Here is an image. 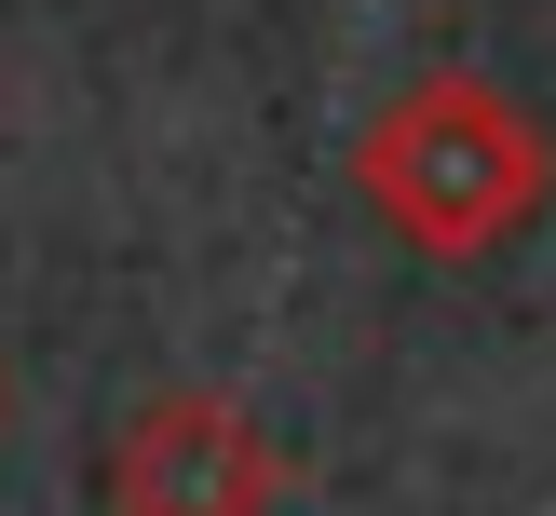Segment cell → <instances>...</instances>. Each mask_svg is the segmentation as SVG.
Here are the masks:
<instances>
[{
  "label": "cell",
  "instance_id": "obj_1",
  "mask_svg": "<svg viewBox=\"0 0 556 516\" xmlns=\"http://www.w3.org/2000/svg\"><path fill=\"white\" fill-rule=\"evenodd\" d=\"M353 204H367L407 259L476 272V259H503L556 204V136L530 123V96H503L489 68H421L353 136Z\"/></svg>",
  "mask_w": 556,
  "mask_h": 516
},
{
  "label": "cell",
  "instance_id": "obj_2",
  "mask_svg": "<svg viewBox=\"0 0 556 516\" xmlns=\"http://www.w3.org/2000/svg\"><path fill=\"white\" fill-rule=\"evenodd\" d=\"M286 503V449L258 435L244 394H150L123 435H109V516H271Z\"/></svg>",
  "mask_w": 556,
  "mask_h": 516
}]
</instances>
